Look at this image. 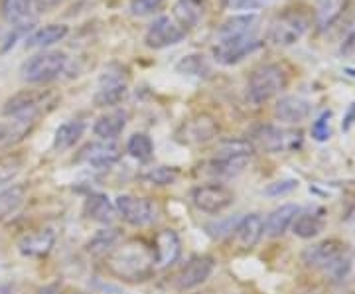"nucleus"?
Wrapping results in <instances>:
<instances>
[{"label": "nucleus", "instance_id": "obj_29", "mask_svg": "<svg viewBox=\"0 0 355 294\" xmlns=\"http://www.w3.org/2000/svg\"><path fill=\"white\" fill-rule=\"evenodd\" d=\"M85 132V121L81 119H71V121H65L64 125H60L55 130V137H53V148L64 153L69 150L71 146H76V142L83 137Z\"/></svg>", "mask_w": 355, "mask_h": 294}, {"label": "nucleus", "instance_id": "obj_39", "mask_svg": "<svg viewBox=\"0 0 355 294\" xmlns=\"http://www.w3.org/2000/svg\"><path fill=\"white\" fill-rule=\"evenodd\" d=\"M166 0H130V14L135 16H148L158 12L164 6Z\"/></svg>", "mask_w": 355, "mask_h": 294}, {"label": "nucleus", "instance_id": "obj_17", "mask_svg": "<svg viewBox=\"0 0 355 294\" xmlns=\"http://www.w3.org/2000/svg\"><path fill=\"white\" fill-rule=\"evenodd\" d=\"M154 267L168 269L176 263L182 253V241L174 230H162L154 235Z\"/></svg>", "mask_w": 355, "mask_h": 294}, {"label": "nucleus", "instance_id": "obj_23", "mask_svg": "<svg viewBox=\"0 0 355 294\" xmlns=\"http://www.w3.org/2000/svg\"><path fill=\"white\" fill-rule=\"evenodd\" d=\"M36 6H38V0H2L0 12L8 24L28 26L32 24Z\"/></svg>", "mask_w": 355, "mask_h": 294}, {"label": "nucleus", "instance_id": "obj_26", "mask_svg": "<svg viewBox=\"0 0 355 294\" xmlns=\"http://www.w3.org/2000/svg\"><path fill=\"white\" fill-rule=\"evenodd\" d=\"M128 115L125 111H111L107 115H101L95 125H93V132L99 141H111L119 139L123 135V130L127 127Z\"/></svg>", "mask_w": 355, "mask_h": 294}, {"label": "nucleus", "instance_id": "obj_48", "mask_svg": "<svg viewBox=\"0 0 355 294\" xmlns=\"http://www.w3.org/2000/svg\"><path fill=\"white\" fill-rule=\"evenodd\" d=\"M76 294H87V293H76Z\"/></svg>", "mask_w": 355, "mask_h": 294}, {"label": "nucleus", "instance_id": "obj_28", "mask_svg": "<svg viewBox=\"0 0 355 294\" xmlns=\"http://www.w3.org/2000/svg\"><path fill=\"white\" fill-rule=\"evenodd\" d=\"M347 8V0H316L314 20L318 30H328L336 24Z\"/></svg>", "mask_w": 355, "mask_h": 294}, {"label": "nucleus", "instance_id": "obj_13", "mask_svg": "<svg viewBox=\"0 0 355 294\" xmlns=\"http://www.w3.org/2000/svg\"><path fill=\"white\" fill-rule=\"evenodd\" d=\"M184 38H186V32L176 24L174 18L158 16L144 34V46L150 50H164V48L178 46Z\"/></svg>", "mask_w": 355, "mask_h": 294}, {"label": "nucleus", "instance_id": "obj_11", "mask_svg": "<svg viewBox=\"0 0 355 294\" xmlns=\"http://www.w3.org/2000/svg\"><path fill=\"white\" fill-rule=\"evenodd\" d=\"M114 207H116V214L123 218V221L132 225V227H146L156 219L154 205L148 200L132 196V193L119 196L114 200Z\"/></svg>", "mask_w": 355, "mask_h": 294}, {"label": "nucleus", "instance_id": "obj_5", "mask_svg": "<svg viewBox=\"0 0 355 294\" xmlns=\"http://www.w3.org/2000/svg\"><path fill=\"white\" fill-rule=\"evenodd\" d=\"M128 93V69L121 64H109L97 81L93 103L101 109L116 107Z\"/></svg>", "mask_w": 355, "mask_h": 294}, {"label": "nucleus", "instance_id": "obj_47", "mask_svg": "<svg viewBox=\"0 0 355 294\" xmlns=\"http://www.w3.org/2000/svg\"><path fill=\"white\" fill-rule=\"evenodd\" d=\"M345 74H347V76L355 77V69L354 67H345Z\"/></svg>", "mask_w": 355, "mask_h": 294}, {"label": "nucleus", "instance_id": "obj_45", "mask_svg": "<svg viewBox=\"0 0 355 294\" xmlns=\"http://www.w3.org/2000/svg\"><path fill=\"white\" fill-rule=\"evenodd\" d=\"M38 294H64V293H62V288H60L58 284H46V286H42V288H40Z\"/></svg>", "mask_w": 355, "mask_h": 294}, {"label": "nucleus", "instance_id": "obj_16", "mask_svg": "<svg viewBox=\"0 0 355 294\" xmlns=\"http://www.w3.org/2000/svg\"><path fill=\"white\" fill-rule=\"evenodd\" d=\"M229 235H231V243L235 247H239L241 251H251L265 235V219L259 214L243 216Z\"/></svg>", "mask_w": 355, "mask_h": 294}, {"label": "nucleus", "instance_id": "obj_19", "mask_svg": "<svg viewBox=\"0 0 355 294\" xmlns=\"http://www.w3.org/2000/svg\"><path fill=\"white\" fill-rule=\"evenodd\" d=\"M83 214L87 219L99 223V225H105V227H111L119 216L113 200L103 192L89 193L85 205H83Z\"/></svg>", "mask_w": 355, "mask_h": 294}, {"label": "nucleus", "instance_id": "obj_24", "mask_svg": "<svg viewBox=\"0 0 355 294\" xmlns=\"http://www.w3.org/2000/svg\"><path fill=\"white\" fill-rule=\"evenodd\" d=\"M28 200V190L22 184H12L0 190V223L14 218Z\"/></svg>", "mask_w": 355, "mask_h": 294}, {"label": "nucleus", "instance_id": "obj_36", "mask_svg": "<svg viewBox=\"0 0 355 294\" xmlns=\"http://www.w3.org/2000/svg\"><path fill=\"white\" fill-rule=\"evenodd\" d=\"M140 178L153 186H172L180 178V172H178V168L172 166H154L146 170Z\"/></svg>", "mask_w": 355, "mask_h": 294}, {"label": "nucleus", "instance_id": "obj_30", "mask_svg": "<svg viewBox=\"0 0 355 294\" xmlns=\"http://www.w3.org/2000/svg\"><path fill=\"white\" fill-rule=\"evenodd\" d=\"M121 241V233L114 227H103L99 230L87 243V251L93 257H107Z\"/></svg>", "mask_w": 355, "mask_h": 294}, {"label": "nucleus", "instance_id": "obj_4", "mask_svg": "<svg viewBox=\"0 0 355 294\" xmlns=\"http://www.w3.org/2000/svg\"><path fill=\"white\" fill-rule=\"evenodd\" d=\"M65 67H67V55L64 51L42 50L22 64L20 77L30 85H44L55 81L64 74Z\"/></svg>", "mask_w": 355, "mask_h": 294}, {"label": "nucleus", "instance_id": "obj_40", "mask_svg": "<svg viewBox=\"0 0 355 294\" xmlns=\"http://www.w3.org/2000/svg\"><path fill=\"white\" fill-rule=\"evenodd\" d=\"M298 188V180L286 178V180H277L272 184H268L265 188V193L268 198H279V196H286V193L294 192Z\"/></svg>", "mask_w": 355, "mask_h": 294}, {"label": "nucleus", "instance_id": "obj_7", "mask_svg": "<svg viewBox=\"0 0 355 294\" xmlns=\"http://www.w3.org/2000/svg\"><path fill=\"white\" fill-rule=\"evenodd\" d=\"M251 142L254 148L259 146L270 154L294 153L302 146V132L275 125H261L251 132Z\"/></svg>", "mask_w": 355, "mask_h": 294}, {"label": "nucleus", "instance_id": "obj_32", "mask_svg": "<svg viewBox=\"0 0 355 294\" xmlns=\"http://www.w3.org/2000/svg\"><path fill=\"white\" fill-rule=\"evenodd\" d=\"M251 158H211L207 162L209 174H214L217 178H235L239 176L243 170L247 168Z\"/></svg>", "mask_w": 355, "mask_h": 294}, {"label": "nucleus", "instance_id": "obj_12", "mask_svg": "<svg viewBox=\"0 0 355 294\" xmlns=\"http://www.w3.org/2000/svg\"><path fill=\"white\" fill-rule=\"evenodd\" d=\"M51 91L48 89H24L12 95L2 107L4 116H20L28 113H44V107L51 105Z\"/></svg>", "mask_w": 355, "mask_h": 294}, {"label": "nucleus", "instance_id": "obj_20", "mask_svg": "<svg viewBox=\"0 0 355 294\" xmlns=\"http://www.w3.org/2000/svg\"><path fill=\"white\" fill-rule=\"evenodd\" d=\"M310 113H312V105L302 97H294V95L280 97L275 105V116L286 125H298L306 121Z\"/></svg>", "mask_w": 355, "mask_h": 294}, {"label": "nucleus", "instance_id": "obj_44", "mask_svg": "<svg viewBox=\"0 0 355 294\" xmlns=\"http://www.w3.org/2000/svg\"><path fill=\"white\" fill-rule=\"evenodd\" d=\"M0 294H20L12 282H0Z\"/></svg>", "mask_w": 355, "mask_h": 294}, {"label": "nucleus", "instance_id": "obj_25", "mask_svg": "<svg viewBox=\"0 0 355 294\" xmlns=\"http://www.w3.org/2000/svg\"><path fill=\"white\" fill-rule=\"evenodd\" d=\"M300 214V207L296 204H284L272 209L265 221V233L268 237H282L288 227H292V221Z\"/></svg>", "mask_w": 355, "mask_h": 294}, {"label": "nucleus", "instance_id": "obj_31", "mask_svg": "<svg viewBox=\"0 0 355 294\" xmlns=\"http://www.w3.org/2000/svg\"><path fill=\"white\" fill-rule=\"evenodd\" d=\"M326 227V221L318 214H298L292 221V233L300 239H314Z\"/></svg>", "mask_w": 355, "mask_h": 294}, {"label": "nucleus", "instance_id": "obj_18", "mask_svg": "<svg viewBox=\"0 0 355 294\" xmlns=\"http://www.w3.org/2000/svg\"><path fill=\"white\" fill-rule=\"evenodd\" d=\"M55 239H58V235H55V230H51V227L28 231L18 239V251L28 259H44L51 253Z\"/></svg>", "mask_w": 355, "mask_h": 294}, {"label": "nucleus", "instance_id": "obj_21", "mask_svg": "<svg viewBox=\"0 0 355 294\" xmlns=\"http://www.w3.org/2000/svg\"><path fill=\"white\" fill-rule=\"evenodd\" d=\"M205 10H207L205 0H176L172 14H174L176 24L184 32H188V30H193L196 26L202 22Z\"/></svg>", "mask_w": 355, "mask_h": 294}, {"label": "nucleus", "instance_id": "obj_37", "mask_svg": "<svg viewBox=\"0 0 355 294\" xmlns=\"http://www.w3.org/2000/svg\"><path fill=\"white\" fill-rule=\"evenodd\" d=\"M176 69L180 74H188V76H207L209 74V65L205 64V58L200 53H191L186 55L178 62Z\"/></svg>", "mask_w": 355, "mask_h": 294}, {"label": "nucleus", "instance_id": "obj_41", "mask_svg": "<svg viewBox=\"0 0 355 294\" xmlns=\"http://www.w3.org/2000/svg\"><path fill=\"white\" fill-rule=\"evenodd\" d=\"M229 10H257L265 4V0H223Z\"/></svg>", "mask_w": 355, "mask_h": 294}, {"label": "nucleus", "instance_id": "obj_22", "mask_svg": "<svg viewBox=\"0 0 355 294\" xmlns=\"http://www.w3.org/2000/svg\"><path fill=\"white\" fill-rule=\"evenodd\" d=\"M259 24H261V18H259V14L254 12L233 16V18H229V20H225L223 24L219 26V30H217V40L237 38V36L257 34Z\"/></svg>", "mask_w": 355, "mask_h": 294}, {"label": "nucleus", "instance_id": "obj_6", "mask_svg": "<svg viewBox=\"0 0 355 294\" xmlns=\"http://www.w3.org/2000/svg\"><path fill=\"white\" fill-rule=\"evenodd\" d=\"M308 28H310V20L304 12L286 10V12L279 14L268 24L266 42H270L272 46H279V48L294 46L296 42L302 40V36L308 32Z\"/></svg>", "mask_w": 355, "mask_h": 294}, {"label": "nucleus", "instance_id": "obj_34", "mask_svg": "<svg viewBox=\"0 0 355 294\" xmlns=\"http://www.w3.org/2000/svg\"><path fill=\"white\" fill-rule=\"evenodd\" d=\"M127 153L139 162H150L154 156V142L146 132H135L127 141Z\"/></svg>", "mask_w": 355, "mask_h": 294}, {"label": "nucleus", "instance_id": "obj_35", "mask_svg": "<svg viewBox=\"0 0 355 294\" xmlns=\"http://www.w3.org/2000/svg\"><path fill=\"white\" fill-rule=\"evenodd\" d=\"M24 166V156L18 153H8L0 156V190L6 188Z\"/></svg>", "mask_w": 355, "mask_h": 294}, {"label": "nucleus", "instance_id": "obj_3", "mask_svg": "<svg viewBox=\"0 0 355 294\" xmlns=\"http://www.w3.org/2000/svg\"><path fill=\"white\" fill-rule=\"evenodd\" d=\"M288 87V74L279 64H263L254 67L247 81V101L261 107L275 99Z\"/></svg>", "mask_w": 355, "mask_h": 294}, {"label": "nucleus", "instance_id": "obj_49", "mask_svg": "<svg viewBox=\"0 0 355 294\" xmlns=\"http://www.w3.org/2000/svg\"><path fill=\"white\" fill-rule=\"evenodd\" d=\"M196 294H203V293H196Z\"/></svg>", "mask_w": 355, "mask_h": 294}, {"label": "nucleus", "instance_id": "obj_15", "mask_svg": "<svg viewBox=\"0 0 355 294\" xmlns=\"http://www.w3.org/2000/svg\"><path fill=\"white\" fill-rule=\"evenodd\" d=\"M121 160V148L111 141H97L85 144L76 156V162L85 166L105 170L114 166Z\"/></svg>", "mask_w": 355, "mask_h": 294}, {"label": "nucleus", "instance_id": "obj_38", "mask_svg": "<svg viewBox=\"0 0 355 294\" xmlns=\"http://www.w3.org/2000/svg\"><path fill=\"white\" fill-rule=\"evenodd\" d=\"M330 119H331V111H324L322 115L318 116L316 121L312 123V139L318 142H326L330 141L331 137V128H330Z\"/></svg>", "mask_w": 355, "mask_h": 294}, {"label": "nucleus", "instance_id": "obj_33", "mask_svg": "<svg viewBox=\"0 0 355 294\" xmlns=\"http://www.w3.org/2000/svg\"><path fill=\"white\" fill-rule=\"evenodd\" d=\"M254 154L253 142L247 139H229L217 144L214 158H251Z\"/></svg>", "mask_w": 355, "mask_h": 294}, {"label": "nucleus", "instance_id": "obj_9", "mask_svg": "<svg viewBox=\"0 0 355 294\" xmlns=\"http://www.w3.org/2000/svg\"><path fill=\"white\" fill-rule=\"evenodd\" d=\"M235 202V193L223 184H203L191 190V204L203 214L217 216L229 209Z\"/></svg>", "mask_w": 355, "mask_h": 294}, {"label": "nucleus", "instance_id": "obj_46", "mask_svg": "<svg viewBox=\"0 0 355 294\" xmlns=\"http://www.w3.org/2000/svg\"><path fill=\"white\" fill-rule=\"evenodd\" d=\"M4 141H6V125L0 123V146H4Z\"/></svg>", "mask_w": 355, "mask_h": 294}, {"label": "nucleus", "instance_id": "obj_14", "mask_svg": "<svg viewBox=\"0 0 355 294\" xmlns=\"http://www.w3.org/2000/svg\"><path fill=\"white\" fill-rule=\"evenodd\" d=\"M219 135V125L211 115L202 113L188 119L182 127L178 128L176 139L182 144H190V146H200L205 142L214 141Z\"/></svg>", "mask_w": 355, "mask_h": 294}, {"label": "nucleus", "instance_id": "obj_2", "mask_svg": "<svg viewBox=\"0 0 355 294\" xmlns=\"http://www.w3.org/2000/svg\"><path fill=\"white\" fill-rule=\"evenodd\" d=\"M302 261L312 269H322L334 281H340L352 269V251L338 239H326L308 247L302 253Z\"/></svg>", "mask_w": 355, "mask_h": 294}, {"label": "nucleus", "instance_id": "obj_43", "mask_svg": "<svg viewBox=\"0 0 355 294\" xmlns=\"http://www.w3.org/2000/svg\"><path fill=\"white\" fill-rule=\"evenodd\" d=\"M354 123H355V103H352V105H349V109H347V113H345V116H343L342 128L347 132L349 128L354 127Z\"/></svg>", "mask_w": 355, "mask_h": 294}, {"label": "nucleus", "instance_id": "obj_10", "mask_svg": "<svg viewBox=\"0 0 355 294\" xmlns=\"http://www.w3.org/2000/svg\"><path fill=\"white\" fill-rule=\"evenodd\" d=\"M214 270H216V259L214 257L193 255L176 275L174 286H176L180 293L193 291V288L202 286L203 282L214 275Z\"/></svg>", "mask_w": 355, "mask_h": 294}, {"label": "nucleus", "instance_id": "obj_8", "mask_svg": "<svg viewBox=\"0 0 355 294\" xmlns=\"http://www.w3.org/2000/svg\"><path fill=\"white\" fill-rule=\"evenodd\" d=\"M261 48H263V40L257 34H249V36H237V38L217 40V44L211 48V55L216 64L231 67V65L241 64L245 58H249Z\"/></svg>", "mask_w": 355, "mask_h": 294}, {"label": "nucleus", "instance_id": "obj_27", "mask_svg": "<svg viewBox=\"0 0 355 294\" xmlns=\"http://www.w3.org/2000/svg\"><path fill=\"white\" fill-rule=\"evenodd\" d=\"M69 34V26L65 24H48L42 26L38 30H34L28 38H26V46L28 48H38V50H46L53 44L65 40Z\"/></svg>", "mask_w": 355, "mask_h": 294}, {"label": "nucleus", "instance_id": "obj_1", "mask_svg": "<svg viewBox=\"0 0 355 294\" xmlns=\"http://www.w3.org/2000/svg\"><path fill=\"white\" fill-rule=\"evenodd\" d=\"M105 267L114 279L125 282H144L154 273V251L142 239H128L105 257Z\"/></svg>", "mask_w": 355, "mask_h": 294}, {"label": "nucleus", "instance_id": "obj_42", "mask_svg": "<svg viewBox=\"0 0 355 294\" xmlns=\"http://www.w3.org/2000/svg\"><path fill=\"white\" fill-rule=\"evenodd\" d=\"M340 53L345 55V58H355V30L343 40L342 48H340Z\"/></svg>", "mask_w": 355, "mask_h": 294}]
</instances>
